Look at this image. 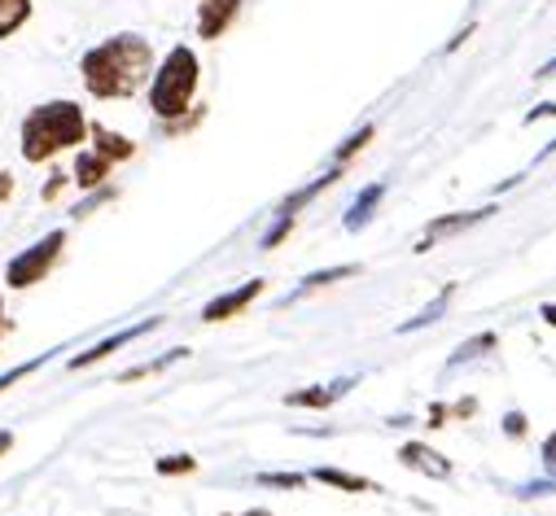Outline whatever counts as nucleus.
Returning <instances> with one entry per match:
<instances>
[{
	"instance_id": "f257e3e1",
	"label": "nucleus",
	"mask_w": 556,
	"mask_h": 516,
	"mask_svg": "<svg viewBox=\"0 0 556 516\" xmlns=\"http://www.w3.org/2000/svg\"><path fill=\"white\" fill-rule=\"evenodd\" d=\"M79 70H84V88L92 96L118 101V96H131L146 88V79L154 70V49L141 36H114V40L88 49Z\"/></svg>"
},
{
	"instance_id": "f03ea898",
	"label": "nucleus",
	"mask_w": 556,
	"mask_h": 516,
	"mask_svg": "<svg viewBox=\"0 0 556 516\" xmlns=\"http://www.w3.org/2000/svg\"><path fill=\"white\" fill-rule=\"evenodd\" d=\"M84 137H88V118L75 101H45L23 122V158L27 163H49L62 150L79 145Z\"/></svg>"
},
{
	"instance_id": "7ed1b4c3",
	"label": "nucleus",
	"mask_w": 556,
	"mask_h": 516,
	"mask_svg": "<svg viewBox=\"0 0 556 516\" xmlns=\"http://www.w3.org/2000/svg\"><path fill=\"white\" fill-rule=\"evenodd\" d=\"M193 92H198V57H193V49L176 44L167 53V62L154 70L150 105H154L159 118H180L193 105Z\"/></svg>"
},
{
	"instance_id": "20e7f679",
	"label": "nucleus",
	"mask_w": 556,
	"mask_h": 516,
	"mask_svg": "<svg viewBox=\"0 0 556 516\" xmlns=\"http://www.w3.org/2000/svg\"><path fill=\"white\" fill-rule=\"evenodd\" d=\"M62 249H66V232H62V228L49 232V236H40L36 245H27L23 254L10 258L5 285H10V289H31V285H40V281L53 272V263L62 258Z\"/></svg>"
},
{
	"instance_id": "39448f33",
	"label": "nucleus",
	"mask_w": 556,
	"mask_h": 516,
	"mask_svg": "<svg viewBox=\"0 0 556 516\" xmlns=\"http://www.w3.org/2000/svg\"><path fill=\"white\" fill-rule=\"evenodd\" d=\"M495 215V206H478V210H460V215H439V219H430L426 223V232H421V241H416V249H430V245H439L443 236H456V232H465V228H473V223H482V219H491Z\"/></svg>"
},
{
	"instance_id": "423d86ee",
	"label": "nucleus",
	"mask_w": 556,
	"mask_h": 516,
	"mask_svg": "<svg viewBox=\"0 0 556 516\" xmlns=\"http://www.w3.org/2000/svg\"><path fill=\"white\" fill-rule=\"evenodd\" d=\"M159 324H163V320H159V315H150V320H141V324H131V328H118L114 337H105V341H97L92 350L75 354V359H71V372H79V367H92L97 359H110V354H114L118 346H127V341H136V337H146V333H154Z\"/></svg>"
},
{
	"instance_id": "0eeeda50",
	"label": "nucleus",
	"mask_w": 556,
	"mask_h": 516,
	"mask_svg": "<svg viewBox=\"0 0 556 516\" xmlns=\"http://www.w3.org/2000/svg\"><path fill=\"white\" fill-rule=\"evenodd\" d=\"M263 294V281H245L241 289H228V294H219V298H211L206 307H202V320L206 324H219V320H232V315H241L254 298Z\"/></svg>"
},
{
	"instance_id": "6e6552de",
	"label": "nucleus",
	"mask_w": 556,
	"mask_h": 516,
	"mask_svg": "<svg viewBox=\"0 0 556 516\" xmlns=\"http://www.w3.org/2000/svg\"><path fill=\"white\" fill-rule=\"evenodd\" d=\"M241 10V0H202V10H198V36L202 40H219L228 31V23L237 18Z\"/></svg>"
},
{
	"instance_id": "1a4fd4ad",
	"label": "nucleus",
	"mask_w": 556,
	"mask_h": 516,
	"mask_svg": "<svg viewBox=\"0 0 556 516\" xmlns=\"http://www.w3.org/2000/svg\"><path fill=\"white\" fill-rule=\"evenodd\" d=\"M399 460L407 464V468H416V473H430V477H452V460L447 455H439L434 447H426V442H407L403 451H399Z\"/></svg>"
},
{
	"instance_id": "9d476101",
	"label": "nucleus",
	"mask_w": 556,
	"mask_h": 516,
	"mask_svg": "<svg viewBox=\"0 0 556 516\" xmlns=\"http://www.w3.org/2000/svg\"><path fill=\"white\" fill-rule=\"evenodd\" d=\"M351 385H355V376H342L333 385H316V390H294V395H286V403L290 408H333L342 395H351Z\"/></svg>"
},
{
	"instance_id": "9b49d317",
	"label": "nucleus",
	"mask_w": 556,
	"mask_h": 516,
	"mask_svg": "<svg viewBox=\"0 0 556 516\" xmlns=\"http://www.w3.org/2000/svg\"><path fill=\"white\" fill-rule=\"evenodd\" d=\"M386 197V184H368L355 202H351V210H346V219H342V228L346 232H359V228H368V219L377 215V202Z\"/></svg>"
},
{
	"instance_id": "f8f14e48",
	"label": "nucleus",
	"mask_w": 556,
	"mask_h": 516,
	"mask_svg": "<svg viewBox=\"0 0 556 516\" xmlns=\"http://www.w3.org/2000/svg\"><path fill=\"white\" fill-rule=\"evenodd\" d=\"M88 132H92V150L105 158V163H123V158H131L136 154V145L127 141V137H118V132H110V127H88Z\"/></svg>"
},
{
	"instance_id": "ddd939ff",
	"label": "nucleus",
	"mask_w": 556,
	"mask_h": 516,
	"mask_svg": "<svg viewBox=\"0 0 556 516\" xmlns=\"http://www.w3.org/2000/svg\"><path fill=\"white\" fill-rule=\"evenodd\" d=\"M110 167H114V163H105L97 150H84V154L75 158V184H79V189H97V184H105Z\"/></svg>"
},
{
	"instance_id": "4468645a",
	"label": "nucleus",
	"mask_w": 556,
	"mask_h": 516,
	"mask_svg": "<svg viewBox=\"0 0 556 516\" xmlns=\"http://www.w3.org/2000/svg\"><path fill=\"white\" fill-rule=\"evenodd\" d=\"M312 481H320V486H333V490H346V494H364V490H377L368 477H355V473H342V468H312Z\"/></svg>"
},
{
	"instance_id": "2eb2a0df",
	"label": "nucleus",
	"mask_w": 556,
	"mask_h": 516,
	"mask_svg": "<svg viewBox=\"0 0 556 516\" xmlns=\"http://www.w3.org/2000/svg\"><path fill=\"white\" fill-rule=\"evenodd\" d=\"M346 276H359V263H342V268H325V272H312L294 294H290V302H299V298H307L312 289H325V285H333V281H346Z\"/></svg>"
},
{
	"instance_id": "dca6fc26",
	"label": "nucleus",
	"mask_w": 556,
	"mask_h": 516,
	"mask_svg": "<svg viewBox=\"0 0 556 516\" xmlns=\"http://www.w3.org/2000/svg\"><path fill=\"white\" fill-rule=\"evenodd\" d=\"M452 298H456V285H443V289H439V298H434L421 315H412V320H403V324H399V333H416V328H426V324L443 320V311L452 307Z\"/></svg>"
},
{
	"instance_id": "f3484780",
	"label": "nucleus",
	"mask_w": 556,
	"mask_h": 516,
	"mask_svg": "<svg viewBox=\"0 0 556 516\" xmlns=\"http://www.w3.org/2000/svg\"><path fill=\"white\" fill-rule=\"evenodd\" d=\"M31 18V0H0V40H10Z\"/></svg>"
},
{
	"instance_id": "a211bd4d",
	"label": "nucleus",
	"mask_w": 556,
	"mask_h": 516,
	"mask_svg": "<svg viewBox=\"0 0 556 516\" xmlns=\"http://www.w3.org/2000/svg\"><path fill=\"white\" fill-rule=\"evenodd\" d=\"M500 346V337L495 333H478V337H469L452 359H447V367H460V363H473V359H482L486 350H495Z\"/></svg>"
},
{
	"instance_id": "6ab92c4d",
	"label": "nucleus",
	"mask_w": 556,
	"mask_h": 516,
	"mask_svg": "<svg viewBox=\"0 0 556 516\" xmlns=\"http://www.w3.org/2000/svg\"><path fill=\"white\" fill-rule=\"evenodd\" d=\"M180 359H189V350L180 346V350H167L163 359H150V363H141V367H127L118 380H141V376H154V372H163V367H172V363H180Z\"/></svg>"
},
{
	"instance_id": "aec40b11",
	"label": "nucleus",
	"mask_w": 556,
	"mask_h": 516,
	"mask_svg": "<svg viewBox=\"0 0 556 516\" xmlns=\"http://www.w3.org/2000/svg\"><path fill=\"white\" fill-rule=\"evenodd\" d=\"M368 141H372V127H359V132H355V137H351V141H346V145L338 150V158H333V167H346V163H351V158H355V154H359V150H364Z\"/></svg>"
},
{
	"instance_id": "412c9836",
	"label": "nucleus",
	"mask_w": 556,
	"mask_h": 516,
	"mask_svg": "<svg viewBox=\"0 0 556 516\" xmlns=\"http://www.w3.org/2000/svg\"><path fill=\"white\" fill-rule=\"evenodd\" d=\"M258 486H281V490H303L307 477L303 473H258Z\"/></svg>"
},
{
	"instance_id": "4be33fe9",
	"label": "nucleus",
	"mask_w": 556,
	"mask_h": 516,
	"mask_svg": "<svg viewBox=\"0 0 556 516\" xmlns=\"http://www.w3.org/2000/svg\"><path fill=\"white\" fill-rule=\"evenodd\" d=\"M45 359H49V354H40V359H31V363H18V367H10L5 376H0V395H5V390H10V385H14V380H23V376H31V372H36V367H40Z\"/></svg>"
},
{
	"instance_id": "5701e85b",
	"label": "nucleus",
	"mask_w": 556,
	"mask_h": 516,
	"mask_svg": "<svg viewBox=\"0 0 556 516\" xmlns=\"http://www.w3.org/2000/svg\"><path fill=\"white\" fill-rule=\"evenodd\" d=\"M193 468H198V460H193V455H172V460H159V473H163V477L193 473Z\"/></svg>"
},
{
	"instance_id": "b1692460",
	"label": "nucleus",
	"mask_w": 556,
	"mask_h": 516,
	"mask_svg": "<svg viewBox=\"0 0 556 516\" xmlns=\"http://www.w3.org/2000/svg\"><path fill=\"white\" fill-rule=\"evenodd\" d=\"M517 494H521V499H534V494H556V481H530V486H521Z\"/></svg>"
},
{
	"instance_id": "393cba45",
	"label": "nucleus",
	"mask_w": 556,
	"mask_h": 516,
	"mask_svg": "<svg viewBox=\"0 0 556 516\" xmlns=\"http://www.w3.org/2000/svg\"><path fill=\"white\" fill-rule=\"evenodd\" d=\"M504 429H508V438H521V434H526V416H521V412H508V416H504Z\"/></svg>"
},
{
	"instance_id": "a878e982",
	"label": "nucleus",
	"mask_w": 556,
	"mask_h": 516,
	"mask_svg": "<svg viewBox=\"0 0 556 516\" xmlns=\"http://www.w3.org/2000/svg\"><path fill=\"white\" fill-rule=\"evenodd\" d=\"M543 464H547V468L556 473V434H552V438L543 442Z\"/></svg>"
},
{
	"instance_id": "bb28decb",
	"label": "nucleus",
	"mask_w": 556,
	"mask_h": 516,
	"mask_svg": "<svg viewBox=\"0 0 556 516\" xmlns=\"http://www.w3.org/2000/svg\"><path fill=\"white\" fill-rule=\"evenodd\" d=\"M10 193H14V180H10V171H0V202H10Z\"/></svg>"
},
{
	"instance_id": "cd10ccee",
	"label": "nucleus",
	"mask_w": 556,
	"mask_h": 516,
	"mask_svg": "<svg viewBox=\"0 0 556 516\" xmlns=\"http://www.w3.org/2000/svg\"><path fill=\"white\" fill-rule=\"evenodd\" d=\"M62 184H66V180H62V176H58V180H49V184H45V202H53V197H58V193H62Z\"/></svg>"
},
{
	"instance_id": "c85d7f7f",
	"label": "nucleus",
	"mask_w": 556,
	"mask_h": 516,
	"mask_svg": "<svg viewBox=\"0 0 556 516\" xmlns=\"http://www.w3.org/2000/svg\"><path fill=\"white\" fill-rule=\"evenodd\" d=\"M10 451H14V434L0 429V455H10Z\"/></svg>"
},
{
	"instance_id": "c756f323",
	"label": "nucleus",
	"mask_w": 556,
	"mask_h": 516,
	"mask_svg": "<svg viewBox=\"0 0 556 516\" xmlns=\"http://www.w3.org/2000/svg\"><path fill=\"white\" fill-rule=\"evenodd\" d=\"M539 315H543V320H547V324H552V328H556V302H547V307H543V311H539Z\"/></svg>"
},
{
	"instance_id": "7c9ffc66",
	"label": "nucleus",
	"mask_w": 556,
	"mask_h": 516,
	"mask_svg": "<svg viewBox=\"0 0 556 516\" xmlns=\"http://www.w3.org/2000/svg\"><path fill=\"white\" fill-rule=\"evenodd\" d=\"M534 75H539V79H547V75H556V57H552V62H547L543 70H534Z\"/></svg>"
},
{
	"instance_id": "2f4dec72",
	"label": "nucleus",
	"mask_w": 556,
	"mask_h": 516,
	"mask_svg": "<svg viewBox=\"0 0 556 516\" xmlns=\"http://www.w3.org/2000/svg\"><path fill=\"white\" fill-rule=\"evenodd\" d=\"M0 337H5V302H0Z\"/></svg>"
},
{
	"instance_id": "473e14b6",
	"label": "nucleus",
	"mask_w": 556,
	"mask_h": 516,
	"mask_svg": "<svg viewBox=\"0 0 556 516\" xmlns=\"http://www.w3.org/2000/svg\"><path fill=\"white\" fill-rule=\"evenodd\" d=\"M552 154H556V141H552V145H547V150H543V158H552Z\"/></svg>"
},
{
	"instance_id": "72a5a7b5",
	"label": "nucleus",
	"mask_w": 556,
	"mask_h": 516,
	"mask_svg": "<svg viewBox=\"0 0 556 516\" xmlns=\"http://www.w3.org/2000/svg\"><path fill=\"white\" fill-rule=\"evenodd\" d=\"M245 516H271V512H263V507H254V512H245Z\"/></svg>"
}]
</instances>
